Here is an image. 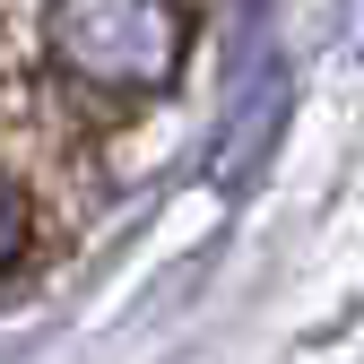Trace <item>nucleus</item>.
Masks as SVG:
<instances>
[{
    "label": "nucleus",
    "mask_w": 364,
    "mask_h": 364,
    "mask_svg": "<svg viewBox=\"0 0 364 364\" xmlns=\"http://www.w3.org/2000/svg\"><path fill=\"white\" fill-rule=\"evenodd\" d=\"M35 235H43V191L26 182V165L0 148V278H9V269H26Z\"/></svg>",
    "instance_id": "nucleus-1"
}]
</instances>
